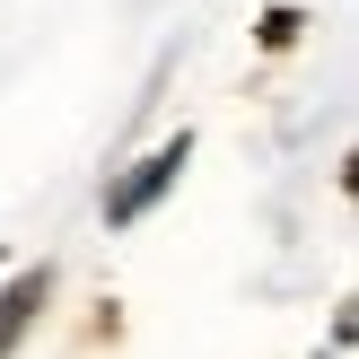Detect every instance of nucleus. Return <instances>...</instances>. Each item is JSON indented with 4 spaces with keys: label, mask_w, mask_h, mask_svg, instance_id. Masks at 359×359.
<instances>
[{
    "label": "nucleus",
    "mask_w": 359,
    "mask_h": 359,
    "mask_svg": "<svg viewBox=\"0 0 359 359\" xmlns=\"http://www.w3.org/2000/svg\"><path fill=\"white\" fill-rule=\"evenodd\" d=\"M184 158H193V140H184V132H175L167 149H149V158H140V175H132V184H123V193H105V219H114V228H123V219H140V210H149L158 193L175 184V167H184Z\"/></svg>",
    "instance_id": "obj_1"
},
{
    "label": "nucleus",
    "mask_w": 359,
    "mask_h": 359,
    "mask_svg": "<svg viewBox=\"0 0 359 359\" xmlns=\"http://www.w3.org/2000/svg\"><path fill=\"white\" fill-rule=\"evenodd\" d=\"M298 27H307L298 9H263V44H272V53H290V44H298Z\"/></svg>",
    "instance_id": "obj_3"
},
{
    "label": "nucleus",
    "mask_w": 359,
    "mask_h": 359,
    "mask_svg": "<svg viewBox=\"0 0 359 359\" xmlns=\"http://www.w3.org/2000/svg\"><path fill=\"white\" fill-rule=\"evenodd\" d=\"M44 290H53L44 272H27V280H9V290H0V359H9V351H18V333L35 325V307H44Z\"/></svg>",
    "instance_id": "obj_2"
}]
</instances>
